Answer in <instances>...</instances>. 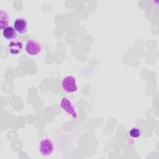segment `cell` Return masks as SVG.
Masks as SVG:
<instances>
[{
	"label": "cell",
	"instance_id": "6da1fadb",
	"mask_svg": "<svg viewBox=\"0 0 159 159\" xmlns=\"http://www.w3.org/2000/svg\"><path fill=\"white\" fill-rule=\"evenodd\" d=\"M54 149V143L51 139L46 138L40 140L39 145V150L42 156H50L53 153Z\"/></svg>",
	"mask_w": 159,
	"mask_h": 159
},
{
	"label": "cell",
	"instance_id": "9c48e42d",
	"mask_svg": "<svg viewBox=\"0 0 159 159\" xmlns=\"http://www.w3.org/2000/svg\"><path fill=\"white\" fill-rule=\"evenodd\" d=\"M142 134L141 129L138 127H133L129 131V135L132 138L140 137Z\"/></svg>",
	"mask_w": 159,
	"mask_h": 159
},
{
	"label": "cell",
	"instance_id": "277c9868",
	"mask_svg": "<svg viewBox=\"0 0 159 159\" xmlns=\"http://www.w3.org/2000/svg\"><path fill=\"white\" fill-rule=\"evenodd\" d=\"M60 107L65 112L70 114L73 119L77 118L78 114L75 111V109L68 98L63 97L61 98L60 101Z\"/></svg>",
	"mask_w": 159,
	"mask_h": 159
},
{
	"label": "cell",
	"instance_id": "3957f363",
	"mask_svg": "<svg viewBox=\"0 0 159 159\" xmlns=\"http://www.w3.org/2000/svg\"><path fill=\"white\" fill-rule=\"evenodd\" d=\"M41 44L34 39H29L25 44V50L27 54L34 56L39 54L42 51Z\"/></svg>",
	"mask_w": 159,
	"mask_h": 159
},
{
	"label": "cell",
	"instance_id": "8992f818",
	"mask_svg": "<svg viewBox=\"0 0 159 159\" xmlns=\"http://www.w3.org/2000/svg\"><path fill=\"white\" fill-rule=\"evenodd\" d=\"M23 44L18 40H13L8 44V50L12 55H18L22 50Z\"/></svg>",
	"mask_w": 159,
	"mask_h": 159
},
{
	"label": "cell",
	"instance_id": "5b68a950",
	"mask_svg": "<svg viewBox=\"0 0 159 159\" xmlns=\"http://www.w3.org/2000/svg\"><path fill=\"white\" fill-rule=\"evenodd\" d=\"M13 27L20 34H24L28 30V22L24 18H17L15 20Z\"/></svg>",
	"mask_w": 159,
	"mask_h": 159
},
{
	"label": "cell",
	"instance_id": "7a4b0ae2",
	"mask_svg": "<svg viewBox=\"0 0 159 159\" xmlns=\"http://www.w3.org/2000/svg\"><path fill=\"white\" fill-rule=\"evenodd\" d=\"M61 88L66 93H72L78 90L76 78L73 76H66L61 81Z\"/></svg>",
	"mask_w": 159,
	"mask_h": 159
},
{
	"label": "cell",
	"instance_id": "52a82bcc",
	"mask_svg": "<svg viewBox=\"0 0 159 159\" xmlns=\"http://www.w3.org/2000/svg\"><path fill=\"white\" fill-rule=\"evenodd\" d=\"M2 36L8 40H14L18 36V32L16 30L14 27L9 26L2 30Z\"/></svg>",
	"mask_w": 159,
	"mask_h": 159
},
{
	"label": "cell",
	"instance_id": "ba28073f",
	"mask_svg": "<svg viewBox=\"0 0 159 159\" xmlns=\"http://www.w3.org/2000/svg\"><path fill=\"white\" fill-rule=\"evenodd\" d=\"M10 18L8 13L4 11H0V29L3 30L4 29L9 27Z\"/></svg>",
	"mask_w": 159,
	"mask_h": 159
}]
</instances>
